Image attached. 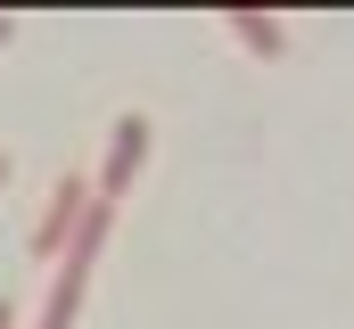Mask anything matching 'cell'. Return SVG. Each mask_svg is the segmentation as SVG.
Listing matches in <instances>:
<instances>
[{
  "mask_svg": "<svg viewBox=\"0 0 354 329\" xmlns=\"http://www.w3.org/2000/svg\"><path fill=\"white\" fill-rule=\"evenodd\" d=\"M140 164H149V115H115V132H107V164H99L91 198H99V206H124V189H132Z\"/></svg>",
  "mask_w": 354,
  "mask_h": 329,
  "instance_id": "cell-1",
  "label": "cell"
},
{
  "mask_svg": "<svg viewBox=\"0 0 354 329\" xmlns=\"http://www.w3.org/2000/svg\"><path fill=\"white\" fill-rule=\"evenodd\" d=\"M83 214H91V181H83V173H66V181L50 189L41 223H33V255H41V263H58V255H66V239L83 231Z\"/></svg>",
  "mask_w": 354,
  "mask_h": 329,
  "instance_id": "cell-2",
  "label": "cell"
},
{
  "mask_svg": "<svg viewBox=\"0 0 354 329\" xmlns=\"http://www.w3.org/2000/svg\"><path fill=\"white\" fill-rule=\"evenodd\" d=\"M83 288H91V263H83V255H66V272L50 280V305H41V321H33V329H75V313H83Z\"/></svg>",
  "mask_w": 354,
  "mask_h": 329,
  "instance_id": "cell-3",
  "label": "cell"
},
{
  "mask_svg": "<svg viewBox=\"0 0 354 329\" xmlns=\"http://www.w3.org/2000/svg\"><path fill=\"white\" fill-rule=\"evenodd\" d=\"M231 41L256 50V58H280V50H288V25H280V17H231Z\"/></svg>",
  "mask_w": 354,
  "mask_h": 329,
  "instance_id": "cell-4",
  "label": "cell"
},
{
  "mask_svg": "<svg viewBox=\"0 0 354 329\" xmlns=\"http://www.w3.org/2000/svg\"><path fill=\"white\" fill-rule=\"evenodd\" d=\"M8 41H17V17H0V50H8Z\"/></svg>",
  "mask_w": 354,
  "mask_h": 329,
  "instance_id": "cell-5",
  "label": "cell"
},
{
  "mask_svg": "<svg viewBox=\"0 0 354 329\" xmlns=\"http://www.w3.org/2000/svg\"><path fill=\"white\" fill-rule=\"evenodd\" d=\"M0 329H17V305H8V297H0Z\"/></svg>",
  "mask_w": 354,
  "mask_h": 329,
  "instance_id": "cell-6",
  "label": "cell"
},
{
  "mask_svg": "<svg viewBox=\"0 0 354 329\" xmlns=\"http://www.w3.org/2000/svg\"><path fill=\"white\" fill-rule=\"evenodd\" d=\"M0 181H8V149H0Z\"/></svg>",
  "mask_w": 354,
  "mask_h": 329,
  "instance_id": "cell-7",
  "label": "cell"
}]
</instances>
